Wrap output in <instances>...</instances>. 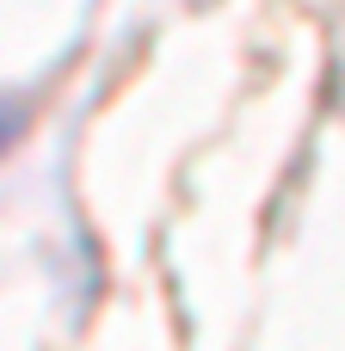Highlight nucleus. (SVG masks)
Segmentation results:
<instances>
[{"mask_svg": "<svg viewBox=\"0 0 345 351\" xmlns=\"http://www.w3.org/2000/svg\"><path fill=\"white\" fill-rule=\"evenodd\" d=\"M12 136H19V111L0 99V154H6V142H12Z\"/></svg>", "mask_w": 345, "mask_h": 351, "instance_id": "1", "label": "nucleus"}]
</instances>
